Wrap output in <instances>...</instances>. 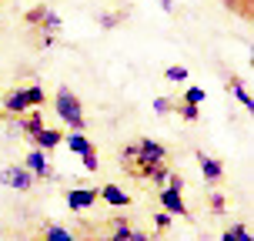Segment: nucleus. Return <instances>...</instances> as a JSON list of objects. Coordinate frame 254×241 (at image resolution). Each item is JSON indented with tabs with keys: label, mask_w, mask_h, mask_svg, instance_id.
<instances>
[{
	"label": "nucleus",
	"mask_w": 254,
	"mask_h": 241,
	"mask_svg": "<svg viewBox=\"0 0 254 241\" xmlns=\"http://www.w3.org/2000/svg\"><path fill=\"white\" fill-rule=\"evenodd\" d=\"M154 114H167V111H174V107H171V97H154Z\"/></svg>",
	"instance_id": "5701e85b"
},
{
	"label": "nucleus",
	"mask_w": 254,
	"mask_h": 241,
	"mask_svg": "<svg viewBox=\"0 0 254 241\" xmlns=\"http://www.w3.org/2000/svg\"><path fill=\"white\" fill-rule=\"evenodd\" d=\"M44 241H77V238L67 228H61V225H47L44 228Z\"/></svg>",
	"instance_id": "dca6fc26"
},
{
	"label": "nucleus",
	"mask_w": 254,
	"mask_h": 241,
	"mask_svg": "<svg viewBox=\"0 0 254 241\" xmlns=\"http://www.w3.org/2000/svg\"><path fill=\"white\" fill-rule=\"evenodd\" d=\"M40 13H44V7H37V10H30V13H27V24H30V27H37Z\"/></svg>",
	"instance_id": "a878e982"
},
{
	"label": "nucleus",
	"mask_w": 254,
	"mask_h": 241,
	"mask_svg": "<svg viewBox=\"0 0 254 241\" xmlns=\"http://www.w3.org/2000/svg\"><path fill=\"white\" fill-rule=\"evenodd\" d=\"M17 127L24 131V138H34L40 127H44V121H40V111L34 107V111H27V114H20V121H17Z\"/></svg>",
	"instance_id": "ddd939ff"
},
{
	"label": "nucleus",
	"mask_w": 254,
	"mask_h": 241,
	"mask_svg": "<svg viewBox=\"0 0 254 241\" xmlns=\"http://www.w3.org/2000/svg\"><path fill=\"white\" fill-rule=\"evenodd\" d=\"M117 161H121V167H124L130 178L151 181L154 171L167 164V148L154 138H140L134 144H124L121 154H117Z\"/></svg>",
	"instance_id": "f257e3e1"
},
{
	"label": "nucleus",
	"mask_w": 254,
	"mask_h": 241,
	"mask_svg": "<svg viewBox=\"0 0 254 241\" xmlns=\"http://www.w3.org/2000/svg\"><path fill=\"white\" fill-rule=\"evenodd\" d=\"M127 241H157V238H151V235H144V231H137V228H130Z\"/></svg>",
	"instance_id": "393cba45"
},
{
	"label": "nucleus",
	"mask_w": 254,
	"mask_h": 241,
	"mask_svg": "<svg viewBox=\"0 0 254 241\" xmlns=\"http://www.w3.org/2000/svg\"><path fill=\"white\" fill-rule=\"evenodd\" d=\"M204 97H207V94H204L201 87H188V90H184V101H188V104H197V107H201Z\"/></svg>",
	"instance_id": "6ab92c4d"
},
{
	"label": "nucleus",
	"mask_w": 254,
	"mask_h": 241,
	"mask_svg": "<svg viewBox=\"0 0 254 241\" xmlns=\"http://www.w3.org/2000/svg\"><path fill=\"white\" fill-rule=\"evenodd\" d=\"M54 111H57V117H61L64 124L70 127V131L84 134V127H87V121H84V107H80V97H77L70 87H57Z\"/></svg>",
	"instance_id": "f03ea898"
},
{
	"label": "nucleus",
	"mask_w": 254,
	"mask_h": 241,
	"mask_svg": "<svg viewBox=\"0 0 254 241\" xmlns=\"http://www.w3.org/2000/svg\"><path fill=\"white\" fill-rule=\"evenodd\" d=\"M61 144H67L74 154H87V151H94V144L87 141V134H77V131H70V134H64V141Z\"/></svg>",
	"instance_id": "4468645a"
},
{
	"label": "nucleus",
	"mask_w": 254,
	"mask_h": 241,
	"mask_svg": "<svg viewBox=\"0 0 254 241\" xmlns=\"http://www.w3.org/2000/svg\"><path fill=\"white\" fill-rule=\"evenodd\" d=\"M188 77H190V71L184 67V64H171V67L164 71V80H171V84H184Z\"/></svg>",
	"instance_id": "2eb2a0df"
},
{
	"label": "nucleus",
	"mask_w": 254,
	"mask_h": 241,
	"mask_svg": "<svg viewBox=\"0 0 254 241\" xmlns=\"http://www.w3.org/2000/svg\"><path fill=\"white\" fill-rule=\"evenodd\" d=\"M30 141H34V148H40V151H54V148L64 141V134H61V131H54V127H40Z\"/></svg>",
	"instance_id": "9d476101"
},
{
	"label": "nucleus",
	"mask_w": 254,
	"mask_h": 241,
	"mask_svg": "<svg viewBox=\"0 0 254 241\" xmlns=\"http://www.w3.org/2000/svg\"><path fill=\"white\" fill-rule=\"evenodd\" d=\"M221 241H234V238H231V235H221Z\"/></svg>",
	"instance_id": "c85d7f7f"
},
{
	"label": "nucleus",
	"mask_w": 254,
	"mask_h": 241,
	"mask_svg": "<svg viewBox=\"0 0 254 241\" xmlns=\"http://www.w3.org/2000/svg\"><path fill=\"white\" fill-rule=\"evenodd\" d=\"M174 111H178V114L184 117V121H190V124H194V121H201V111H197V104H188V101H181L178 107H174Z\"/></svg>",
	"instance_id": "f3484780"
},
{
	"label": "nucleus",
	"mask_w": 254,
	"mask_h": 241,
	"mask_svg": "<svg viewBox=\"0 0 254 241\" xmlns=\"http://www.w3.org/2000/svg\"><path fill=\"white\" fill-rule=\"evenodd\" d=\"M24 167L34 178H54V167H51V161H47V151H40V148H30V151H27Z\"/></svg>",
	"instance_id": "39448f33"
},
{
	"label": "nucleus",
	"mask_w": 254,
	"mask_h": 241,
	"mask_svg": "<svg viewBox=\"0 0 254 241\" xmlns=\"http://www.w3.org/2000/svg\"><path fill=\"white\" fill-rule=\"evenodd\" d=\"M47 101V94H44V87H17V90H10L7 97H3V111L7 114H27V111H34V107H40V104Z\"/></svg>",
	"instance_id": "7ed1b4c3"
},
{
	"label": "nucleus",
	"mask_w": 254,
	"mask_h": 241,
	"mask_svg": "<svg viewBox=\"0 0 254 241\" xmlns=\"http://www.w3.org/2000/svg\"><path fill=\"white\" fill-rule=\"evenodd\" d=\"M34 241H44V238H34Z\"/></svg>",
	"instance_id": "c756f323"
},
{
	"label": "nucleus",
	"mask_w": 254,
	"mask_h": 241,
	"mask_svg": "<svg viewBox=\"0 0 254 241\" xmlns=\"http://www.w3.org/2000/svg\"><path fill=\"white\" fill-rule=\"evenodd\" d=\"M167 174H171V167H157V171H154V174H151V181H154V184H167Z\"/></svg>",
	"instance_id": "b1692460"
},
{
	"label": "nucleus",
	"mask_w": 254,
	"mask_h": 241,
	"mask_svg": "<svg viewBox=\"0 0 254 241\" xmlns=\"http://www.w3.org/2000/svg\"><path fill=\"white\" fill-rule=\"evenodd\" d=\"M157 201H161V208H164L167 215H184V218H188V204H184V194H181V191H174V188H161Z\"/></svg>",
	"instance_id": "423d86ee"
},
{
	"label": "nucleus",
	"mask_w": 254,
	"mask_h": 241,
	"mask_svg": "<svg viewBox=\"0 0 254 241\" xmlns=\"http://www.w3.org/2000/svg\"><path fill=\"white\" fill-rule=\"evenodd\" d=\"M121 20H124V13H101V27L104 30H111V27L121 24Z\"/></svg>",
	"instance_id": "4be33fe9"
},
{
	"label": "nucleus",
	"mask_w": 254,
	"mask_h": 241,
	"mask_svg": "<svg viewBox=\"0 0 254 241\" xmlns=\"http://www.w3.org/2000/svg\"><path fill=\"white\" fill-rule=\"evenodd\" d=\"M97 198H104L111 208H130V194L121 191L117 184H104V188H97Z\"/></svg>",
	"instance_id": "1a4fd4ad"
},
{
	"label": "nucleus",
	"mask_w": 254,
	"mask_h": 241,
	"mask_svg": "<svg viewBox=\"0 0 254 241\" xmlns=\"http://www.w3.org/2000/svg\"><path fill=\"white\" fill-rule=\"evenodd\" d=\"M231 10H241L244 17H251V0H224Z\"/></svg>",
	"instance_id": "412c9836"
},
{
	"label": "nucleus",
	"mask_w": 254,
	"mask_h": 241,
	"mask_svg": "<svg viewBox=\"0 0 254 241\" xmlns=\"http://www.w3.org/2000/svg\"><path fill=\"white\" fill-rule=\"evenodd\" d=\"M80 161H84V167H87V171H97V167H101V158H97V148H94V151H87V154H80Z\"/></svg>",
	"instance_id": "aec40b11"
},
{
	"label": "nucleus",
	"mask_w": 254,
	"mask_h": 241,
	"mask_svg": "<svg viewBox=\"0 0 254 241\" xmlns=\"http://www.w3.org/2000/svg\"><path fill=\"white\" fill-rule=\"evenodd\" d=\"M228 90L238 97V104H241L244 111H254V97H251V90H248V84H244L241 77H231V80H228Z\"/></svg>",
	"instance_id": "9b49d317"
},
{
	"label": "nucleus",
	"mask_w": 254,
	"mask_h": 241,
	"mask_svg": "<svg viewBox=\"0 0 254 241\" xmlns=\"http://www.w3.org/2000/svg\"><path fill=\"white\" fill-rule=\"evenodd\" d=\"M94 201H97V191L94 188H70L67 191V208L70 211H87Z\"/></svg>",
	"instance_id": "0eeeda50"
},
{
	"label": "nucleus",
	"mask_w": 254,
	"mask_h": 241,
	"mask_svg": "<svg viewBox=\"0 0 254 241\" xmlns=\"http://www.w3.org/2000/svg\"><path fill=\"white\" fill-rule=\"evenodd\" d=\"M37 27L47 34V37H54L57 30L64 27V20H61V13L57 10H51V7H44V13H40V20H37Z\"/></svg>",
	"instance_id": "f8f14e48"
},
{
	"label": "nucleus",
	"mask_w": 254,
	"mask_h": 241,
	"mask_svg": "<svg viewBox=\"0 0 254 241\" xmlns=\"http://www.w3.org/2000/svg\"><path fill=\"white\" fill-rule=\"evenodd\" d=\"M34 181H37V178H34L24 164H10V167L0 171V184H3V188H13V191H30V188H34Z\"/></svg>",
	"instance_id": "20e7f679"
},
{
	"label": "nucleus",
	"mask_w": 254,
	"mask_h": 241,
	"mask_svg": "<svg viewBox=\"0 0 254 241\" xmlns=\"http://www.w3.org/2000/svg\"><path fill=\"white\" fill-rule=\"evenodd\" d=\"M228 235H231V238H234V241H254L251 228H248V225H244V221H238V225H234V228H231Z\"/></svg>",
	"instance_id": "a211bd4d"
},
{
	"label": "nucleus",
	"mask_w": 254,
	"mask_h": 241,
	"mask_svg": "<svg viewBox=\"0 0 254 241\" xmlns=\"http://www.w3.org/2000/svg\"><path fill=\"white\" fill-rule=\"evenodd\" d=\"M157 3H161V10H164V13H174V0H157Z\"/></svg>",
	"instance_id": "cd10ccee"
},
{
	"label": "nucleus",
	"mask_w": 254,
	"mask_h": 241,
	"mask_svg": "<svg viewBox=\"0 0 254 241\" xmlns=\"http://www.w3.org/2000/svg\"><path fill=\"white\" fill-rule=\"evenodd\" d=\"M154 225H157V228L164 231L167 225H171V215H154Z\"/></svg>",
	"instance_id": "bb28decb"
},
{
	"label": "nucleus",
	"mask_w": 254,
	"mask_h": 241,
	"mask_svg": "<svg viewBox=\"0 0 254 241\" xmlns=\"http://www.w3.org/2000/svg\"><path fill=\"white\" fill-rule=\"evenodd\" d=\"M197 164H201V174H204V181H211V184H217V181L224 178V164H221L217 158H211V154L197 151Z\"/></svg>",
	"instance_id": "6e6552de"
}]
</instances>
